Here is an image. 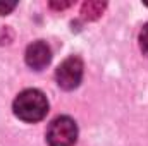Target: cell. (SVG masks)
Masks as SVG:
<instances>
[{
  "mask_svg": "<svg viewBox=\"0 0 148 146\" xmlns=\"http://www.w3.org/2000/svg\"><path fill=\"white\" fill-rule=\"evenodd\" d=\"M14 113L24 122H38L48 112V100L40 89H24L14 100Z\"/></svg>",
  "mask_w": 148,
  "mask_h": 146,
  "instance_id": "6da1fadb",
  "label": "cell"
},
{
  "mask_svg": "<svg viewBox=\"0 0 148 146\" xmlns=\"http://www.w3.org/2000/svg\"><path fill=\"white\" fill-rule=\"evenodd\" d=\"M77 139V126L71 117L60 115L53 119L47 129L48 146H73Z\"/></svg>",
  "mask_w": 148,
  "mask_h": 146,
  "instance_id": "7a4b0ae2",
  "label": "cell"
},
{
  "mask_svg": "<svg viewBox=\"0 0 148 146\" xmlns=\"http://www.w3.org/2000/svg\"><path fill=\"white\" fill-rule=\"evenodd\" d=\"M83 62L79 57H69L66 59L55 71V79H57V84L66 89V91H71L74 88L79 86L81 79H83Z\"/></svg>",
  "mask_w": 148,
  "mask_h": 146,
  "instance_id": "3957f363",
  "label": "cell"
},
{
  "mask_svg": "<svg viewBox=\"0 0 148 146\" xmlns=\"http://www.w3.org/2000/svg\"><path fill=\"white\" fill-rule=\"evenodd\" d=\"M24 59H26V64H28L31 69L41 71V69H45V67L50 64V60H52V50H50V46H48L45 41L38 40V41H33V43L26 48Z\"/></svg>",
  "mask_w": 148,
  "mask_h": 146,
  "instance_id": "277c9868",
  "label": "cell"
},
{
  "mask_svg": "<svg viewBox=\"0 0 148 146\" xmlns=\"http://www.w3.org/2000/svg\"><path fill=\"white\" fill-rule=\"evenodd\" d=\"M103 9H105V3L102 2H86L83 5V14L88 19H97L103 12Z\"/></svg>",
  "mask_w": 148,
  "mask_h": 146,
  "instance_id": "5b68a950",
  "label": "cell"
},
{
  "mask_svg": "<svg viewBox=\"0 0 148 146\" xmlns=\"http://www.w3.org/2000/svg\"><path fill=\"white\" fill-rule=\"evenodd\" d=\"M140 48L148 57V23L143 26V29L140 31Z\"/></svg>",
  "mask_w": 148,
  "mask_h": 146,
  "instance_id": "8992f818",
  "label": "cell"
},
{
  "mask_svg": "<svg viewBox=\"0 0 148 146\" xmlns=\"http://www.w3.org/2000/svg\"><path fill=\"white\" fill-rule=\"evenodd\" d=\"M16 9V2H10V3H5V2H0V16H5L9 12H12Z\"/></svg>",
  "mask_w": 148,
  "mask_h": 146,
  "instance_id": "52a82bcc",
  "label": "cell"
},
{
  "mask_svg": "<svg viewBox=\"0 0 148 146\" xmlns=\"http://www.w3.org/2000/svg\"><path fill=\"white\" fill-rule=\"evenodd\" d=\"M53 9H67L69 5H71V2H52L50 3Z\"/></svg>",
  "mask_w": 148,
  "mask_h": 146,
  "instance_id": "ba28073f",
  "label": "cell"
}]
</instances>
